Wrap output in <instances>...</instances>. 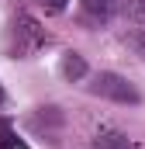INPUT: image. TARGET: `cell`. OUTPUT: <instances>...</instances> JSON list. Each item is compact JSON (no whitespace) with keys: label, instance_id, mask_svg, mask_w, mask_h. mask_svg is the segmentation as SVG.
<instances>
[{"label":"cell","instance_id":"7","mask_svg":"<svg viewBox=\"0 0 145 149\" xmlns=\"http://www.w3.org/2000/svg\"><path fill=\"white\" fill-rule=\"evenodd\" d=\"M124 14L135 28H145V0H124Z\"/></svg>","mask_w":145,"mask_h":149},{"label":"cell","instance_id":"4","mask_svg":"<svg viewBox=\"0 0 145 149\" xmlns=\"http://www.w3.org/2000/svg\"><path fill=\"white\" fill-rule=\"evenodd\" d=\"M117 10V0H83V14L90 21H110Z\"/></svg>","mask_w":145,"mask_h":149},{"label":"cell","instance_id":"1","mask_svg":"<svg viewBox=\"0 0 145 149\" xmlns=\"http://www.w3.org/2000/svg\"><path fill=\"white\" fill-rule=\"evenodd\" d=\"M90 90H93L97 97L117 101V104H138V101H142L138 87H135L128 76H121V73H97L93 83H90Z\"/></svg>","mask_w":145,"mask_h":149},{"label":"cell","instance_id":"2","mask_svg":"<svg viewBox=\"0 0 145 149\" xmlns=\"http://www.w3.org/2000/svg\"><path fill=\"white\" fill-rule=\"evenodd\" d=\"M41 42H45V31L38 28V21L31 14H17V17H14V56H17V59L31 56Z\"/></svg>","mask_w":145,"mask_h":149},{"label":"cell","instance_id":"8","mask_svg":"<svg viewBox=\"0 0 145 149\" xmlns=\"http://www.w3.org/2000/svg\"><path fill=\"white\" fill-rule=\"evenodd\" d=\"M124 42H128V49H131L135 56L145 59V28H131V31L124 35Z\"/></svg>","mask_w":145,"mask_h":149},{"label":"cell","instance_id":"6","mask_svg":"<svg viewBox=\"0 0 145 149\" xmlns=\"http://www.w3.org/2000/svg\"><path fill=\"white\" fill-rule=\"evenodd\" d=\"M90 149H131V142H128V135H121V132H100Z\"/></svg>","mask_w":145,"mask_h":149},{"label":"cell","instance_id":"9","mask_svg":"<svg viewBox=\"0 0 145 149\" xmlns=\"http://www.w3.org/2000/svg\"><path fill=\"white\" fill-rule=\"evenodd\" d=\"M0 149H24L21 139L10 132V125H3V121H0Z\"/></svg>","mask_w":145,"mask_h":149},{"label":"cell","instance_id":"10","mask_svg":"<svg viewBox=\"0 0 145 149\" xmlns=\"http://www.w3.org/2000/svg\"><path fill=\"white\" fill-rule=\"evenodd\" d=\"M41 3H45V7H48V10H62V7H66V3H69V0H41Z\"/></svg>","mask_w":145,"mask_h":149},{"label":"cell","instance_id":"11","mask_svg":"<svg viewBox=\"0 0 145 149\" xmlns=\"http://www.w3.org/2000/svg\"><path fill=\"white\" fill-rule=\"evenodd\" d=\"M0 104H3V87H0Z\"/></svg>","mask_w":145,"mask_h":149},{"label":"cell","instance_id":"3","mask_svg":"<svg viewBox=\"0 0 145 149\" xmlns=\"http://www.w3.org/2000/svg\"><path fill=\"white\" fill-rule=\"evenodd\" d=\"M62 121H66L62 111L52 108V104H48V108H35V114L28 118V125H31L35 132H45V135H55V132L62 128Z\"/></svg>","mask_w":145,"mask_h":149},{"label":"cell","instance_id":"5","mask_svg":"<svg viewBox=\"0 0 145 149\" xmlns=\"http://www.w3.org/2000/svg\"><path fill=\"white\" fill-rule=\"evenodd\" d=\"M59 70H62V76H66L69 83H76V80H83V76H86V59H83L79 52H66Z\"/></svg>","mask_w":145,"mask_h":149}]
</instances>
